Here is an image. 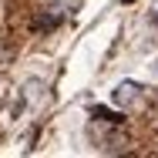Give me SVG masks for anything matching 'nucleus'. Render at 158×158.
<instances>
[{"instance_id": "f257e3e1", "label": "nucleus", "mask_w": 158, "mask_h": 158, "mask_svg": "<svg viewBox=\"0 0 158 158\" xmlns=\"http://www.w3.org/2000/svg\"><path fill=\"white\" fill-rule=\"evenodd\" d=\"M138 91H141V88H138L135 81H121V84L114 88V94H111V101H114V104H131V101L138 98Z\"/></svg>"}, {"instance_id": "f03ea898", "label": "nucleus", "mask_w": 158, "mask_h": 158, "mask_svg": "<svg viewBox=\"0 0 158 158\" xmlns=\"http://www.w3.org/2000/svg\"><path fill=\"white\" fill-rule=\"evenodd\" d=\"M94 118H104V121H125L121 114H114V111H108V108H94Z\"/></svg>"}, {"instance_id": "7ed1b4c3", "label": "nucleus", "mask_w": 158, "mask_h": 158, "mask_svg": "<svg viewBox=\"0 0 158 158\" xmlns=\"http://www.w3.org/2000/svg\"><path fill=\"white\" fill-rule=\"evenodd\" d=\"M121 3H131V0H121Z\"/></svg>"}]
</instances>
